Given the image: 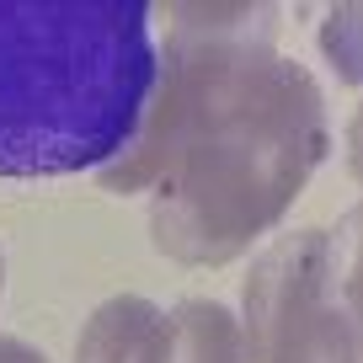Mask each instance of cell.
I'll use <instances>...</instances> for the list:
<instances>
[{
    "label": "cell",
    "instance_id": "2",
    "mask_svg": "<svg viewBox=\"0 0 363 363\" xmlns=\"http://www.w3.org/2000/svg\"><path fill=\"white\" fill-rule=\"evenodd\" d=\"M150 91L145 6H0V177L113 160Z\"/></svg>",
    "mask_w": 363,
    "mask_h": 363
},
{
    "label": "cell",
    "instance_id": "1",
    "mask_svg": "<svg viewBox=\"0 0 363 363\" xmlns=\"http://www.w3.org/2000/svg\"><path fill=\"white\" fill-rule=\"evenodd\" d=\"M262 11H177V43L134 139L102 182L150 193L155 246L219 267L294 203L326 155V107L257 38Z\"/></svg>",
    "mask_w": 363,
    "mask_h": 363
},
{
    "label": "cell",
    "instance_id": "6",
    "mask_svg": "<svg viewBox=\"0 0 363 363\" xmlns=\"http://www.w3.org/2000/svg\"><path fill=\"white\" fill-rule=\"evenodd\" d=\"M0 363H43V352H33L27 342H11V337H0Z\"/></svg>",
    "mask_w": 363,
    "mask_h": 363
},
{
    "label": "cell",
    "instance_id": "3",
    "mask_svg": "<svg viewBox=\"0 0 363 363\" xmlns=\"http://www.w3.org/2000/svg\"><path fill=\"white\" fill-rule=\"evenodd\" d=\"M342 246L347 230H299L262 251L240 305L246 363H358V320Z\"/></svg>",
    "mask_w": 363,
    "mask_h": 363
},
{
    "label": "cell",
    "instance_id": "4",
    "mask_svg": "<svg viewBox=\"0 0 363 363\" xmlns=\"http://www.w3.org/2000/svg\"><path fill=\"white\" fill-rule=\"evenodd\" d=\"M160 337H166V310L118 294L86 320L75 363H160Z\"/></svg>",
    "mask_w": 363,
    "mask_h": 363
},
{
    "label": "cell",
    "instance_id": "5",
    "mask_svg": "<svg viewBox=\"0 0 363 363\" xmlns=\"http://www.w3.org/2000/svg\"><path fill=\"white\" fill-rule=\"evenodd\" d=\"M160 363H246L240 320L214 299H177L166 310Z\"/></svg>",
    "mask_w": 363,
    "mask_h": 363
}]
</instances>
